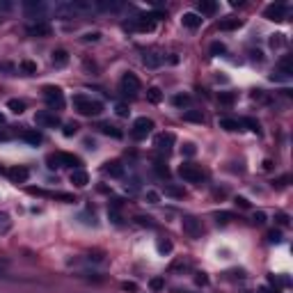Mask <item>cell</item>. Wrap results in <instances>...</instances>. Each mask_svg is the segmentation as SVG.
<instances>
[{
	"instance_id": "cell-37",
	"label": "cell",
	"mask_w": 293,
	"mask_h": 293,
	"mask_svg": "<svg viewBox=\"0 0 293 293\" xmlns=\"http://www.w3.org/2000/svg\"><path fill=\"white\" fill-rule=\"evenodd\" d=\"M62 133H64L66 138L76 135V133H78V124H76V121H66V124H64V131H62Z\"/></svg>"
},
{
	"instance_id": "cell-19",
	"label": "cell",
	"mask_w": 293,
	"mask_h": 293,
	"mask_svg": "<svg viewBox=\"0 0 293 293\" xmlns=\"http://www.w3.org/2000/svg\"><path fill=\"white\" fill-rule=\"evenodd\" d=\"M51 60H53L55 66H64L66 62H69V53H66L64 48H58V51H53V58H51Z\"/></svg>"
},
{
	"instance_id": "cell-45",
	"label": "cell",
	"mask_w": 293,
	"mask_h": 293,
	"mask_svg": "<svg viewBox=\"0 0 293 293\" xmlns=\"http://www.w3.org/2000/svg\"><path fill=\"white\" fill-rule=\"evenodd\" d=\"M115 113L119 115V117H128V113H131V110H128V108H126V106H121V103H119V106L115 108Z\"/></svg>"
},
{
	"instance_id": "cell-52",
	"label": "cell",
	"mask_w": 293,
	"mask_h": 293,
	"mask_svg": "<svg viewBox=\"0 0 293 293\" xmlns=\"http://www.w3.org/2000/svg\"><path fill=\"white\" fill-rule=\"evenodd\" d=\"M147 199H149V202H151V204H156V202H158V192L149 190V192H147Z\"/></svg>"
},
{
	"instance_id": "cell-4",
	"label": "cell",
	"mask_w": 293,
	"mask_h": 293,
	"mask_svg": "<svg viewBox=\"0 0 293 293\" xmlns=\"http://www.w3.org/2000/svg\"><path fill=\"white\" fill-rule=\"evenodd\" d=\"M179 176L188 183H202L204 181V172L197 168V165H190V163H183L179 168Z\"/></svg>"
},
{
	"instance_id": "cell-48",
	"label": "cell",
	"mask_w": 293,
	"mask_h": 293,
	"mask_svg": "<svg viewBox=\"0 0 293 293\" xmlns=\"http://www.w3.org/2000/svg\"><path fill=\"white\" fill-rule=\"evenodd\" d=\"M12 2H9V0H0V12H9V9H12Z\"/></svg>"
},
{
	"instance_id": "cell-9",
	"label": "cell",
	"mask_w": 293,
	"mask_h": 293,
	"mask_svg": "<svg viewBox=\"0 0 293 293\" xmlns=\"http://www.w3.org/2000/svg\"><path fill=\"white\" fill-rule=\"evenodd\" d=\"M287 12H289L287 5L273 2V5H268L266 9H263V16L268 18V21H284V18H287Z\"/></svg>"
},
{
	"instance_id": "cell-47",
	"label": "cell",
	"mask_w": 293,
	"mask_h": 293,
	"mask_svg": "<svg viewBox=\"0 0 293 293\" xmlns=\"http://www.w3.org/2000/svg\"><path fill=\"white\" fill-rule=\"evenodd\" d=\"M195 282H197L199 287H206V284H209V277L204 275V273H199V275H197V277H195Z\"/></svg>"
},
{
	"instance_id": "cell-49",
	"label": "cell",
	"mask_w": 293,
	"mask_h": 293,
	"mask_svg": "<svg viewBox=\"0 0 293 293\" xmlns=\"http://www.w3.org/2000/svg\"><path fill=\"white\" fill-rule=\"evenodd\" d=\"M121 289H124V291H138V284H133V282H124Z\"/></svg>"
},
{
	"instance_id": "cell-30",
	"label": "cell",
	"mask_w": 293,
	"mask_h": 293,
	"mask_svg": "<svg viewBox=\"0 0 293 293\" xmlns=\"http://www.w3.org/2000/svg\"><path fill=\"white\" fill-rule=\"evenodd\" d=\"M7 108L12 110L14 115H21L25 110V103L23 101H18V99H9V101H7Z\"/></svg>"
},
{
	"instance_id": "cell-35",
	"label": "cell",
	"mask_w": 293,
	"mask_h": 293,
	"mask_svg": "<svg viewBox=\"0 0 293 293\" xmlns=\"http://www.w3.org/2000/svg\"><path fill=\"white\" fill-rule=\"evenodd\" d=\"M149 289L151 291H163V289H165V280H163V277H154V280H149Z\"/></svg>"
},
{
	"instance_id": "cell-5",
	"label": "cell",
	"mask_w": 293,
	"mask_h": 293,
	"mask_svg": "<svg viewBox=\"0 0 293 293\" xmlns=\"http://www.w3.org/2000/svg\"><path fill=\"white\" fill-rule=\"evenodd\" d=\"M151 131H154V121H151L149 117H138V119L133 121V131H131V135H133L135 140H144Z\"/></svg>"
},
{
	"instance_id": "cell-23",
	"label": "cell",
	"mask_w": 293,
	"mask_h": 293,
	"mask_svg": "<svg viewBox=\"0 0 293 293\" xmlns=\"http://www.w3.org/2000/svg\"><path fill=\"white\" fill-rule=\"evenodd\" d=\"M277 69H280V73H284V76H291L293 73V64H291V58L289 55H284L280 62H277Z\"/></svg>"
},
{
	"instance_id": "cell-18",
	"label": "cell",
	"mask_w": 293,
	"mask_h": 293,
	"mask_svg": "<svg viewBox=\"0 0 293 293\" xmlns=\"http://www.w3.org/2000/svg\"><path fill=\"white\" fill-rule=\"evenodd\" d=\"M133 28H135V30H142V32L154 30V18H151V16H140Z\"/></svg>"
},
{
	"instance_id": "cell-51",
	"label": "cell",
	"mask_w": 293,
	"mask_h": 293,
	"mask_svg": "<svg viewBox=\"0 0 293 293\" xmlns=\"http://www.w3.org/2000/svg\"><path fill=\"white\" fill-rule=\"evenodd\" d=\"M236 204H238L240 209H250V202L245 197H236Z\"/></svg>"
},
{
	"instance_id": "cell-31",
	"label": "cell",
	"mask_w": 293,
	"mask_h": 293,
	"mask_svg": "<svg viewBox=\"0 0 293 293\" xmlns=\"http://www.w3.org/2000/svg\"><path fill=\"white\" fill-rule=\"evenodd\" d=\"M183 119L185 121H197V124H202L204 115L199 113V110H188V113H183Z\"/></svg>"
},
{
	"instance_id": "cell-17",
	"label": "cell",
	"mask_w": 293,
	"mask_h": 293,
	"mask_svg": "<svg viewBox=\"0 0 293 293\" xmlns=\"http://www.w3.org/2000/svg\"><path fill=\"white\" fill-rule=\"evenodd\" d=\"M23 9H25V14H32V16H37V14L46 12V5H44V2H32V0H25Z\"/></svg>"
},
{
	"instance_id": "cell-43",
	"label": "cell",
	"mask_w": 293,
	"mask_h": 293,
	"mask_svg": "<svg viewBox=\"0 0 293 293\" xmlns=\"http://www.w3.org/2000/svg\"><path fill=\"white\" fill-rule=\"evenodd\" d=\"M268 240H273V243H280V240H282V232H277V229L268 232Z\"/></svg>"
},
{
	"instance_id": "cell-15",
	"label": "cell",
	"mask_w": 293,
	"mask_h": 293,
	"mask_svg": "<svg viewBox=\"0 0 293 293\" xmlns=\"http://www.w3.org/2000/svg\"><path fill=\"white\" fill-rule=\"evenodd\" d=\"M71 183L76 185V188H85V185L90 183V174L85 172L83 168L71 170Z\"/></svg>"
},
{
	"instance_id": "cell-36",
	"label": "cell",
	"mask_w": 293,
	"mask_h": 293,
	"mask_svg": "<svg viewBox=\"0 0 293 293\" xmlns=\"http://www.w3.org/2000/svg\"><path fill=\"white\" fill-rule=\"evenodd\" d=\"M211 53H213V55H225V53H227V46H225L222 42H213V44H211Z\"/></svg>"
},
{
	"instance_id": "cell-2",
	"label": "cell",
	"mask_w": 293,
	"mask_h": 293,
	"mask_svg": "<svg viewBox=\"0 0 293 293\" xmlns=\"http://www.w3.org/2000/svg\"><path fill=\"white\" fill-rule=\"evenodd\" d=\"M46 163H48V168L51 170H55V168H73L76 170L78 165H80V158L78 156H73V154H51L46 158Z\"/></svg>"
},
{
	"instance_id": "cell-34",
	"label": "cell",
	"mask_w": 293,
	"mask_h": 293,
	"mask_svg": "<svg viewBox=\"0 0 293 293\" xmlns=\"http://www.w3.org/2000/svg\"><path fill=\"white\" fill-rule=\"evenodd\" d=\"M218 101H220L222 106H232V103L236 101V94H232V92H220V96H218Z\"/></svg>"
},
{
	"instance_id": "cell-1",
	"label": "cell",
	"mask_w": 293,
	"mask_h": 293,
	"mask_svg": "<svg viewBox=\"0 0 293 293\" xmlns=\"http://www.w3.org/2000/svg\"><path fill=\"white\" fill-rule=\"evenodd\" d=\"M73 106H76V110L83 115V117H96V115H101V110H103L101 101H94L92 96H85V94L73 96Z\"/></svg>"
},
{
	"instance_id": "cell-8",
	"label": "cell",
	"mask_w": 293,
	"mask_h": 293,
	"mask_svg": "<svg viewBox=\"0 0 293 293\" xmlns=\"http://www.w3.org/2000/svg\"><path fill=\"white\" fill-rule=\"evenodd\" d=\"M140 87H142V83H140V78L135 76V73H124L121 76V92L124 94H138Z\"/></svg>"
},
{
	"instance_id": "cell-20",
	"label": "cell",
	"mask_w": 293,
	"mask_h": 293,
	"mask_svg": "<svg viewBox=\"0 0 293 293\" xmlns=\"http://www.w3.org/2000/svg\"><path fill=\"white\" fill-rule=\"evenodd\" d=\"M103 172L115 176V179H121V176H124V168H121L119 163H108V165L103 168Z\"/></svg>"
},
{
	"instance_id": "cell-6",
	"label": "cell",
	"mask_w": 293,
	"mask_h": 293,
	"mask_svg": "<svg viewBox=\"0 0 293 293\" xmlns=\"http://www.w3.org/2000/svg\"><path fill=\"white\" fill-rule=\"evenodd\" d=\"M35 121L37 126H42V128H55V126H60V117L53 113V110H42V113L35 115Z\"/></svg>"
},
{
	"instance_id": "cell-13",
	"label": "cell",
	"mask_w": 293,
	"mask_h": 293,
	"mask_svg": "<svg viewBox=\"0 0 293 293\" xmlns=\"http://www.w3.org/2000/svg\"><path fill=\"white\" fill-rule=\"evenodd\" d=\"M30 195H39V197H55V199H62V202H73V195L69 192H46L42 188H28Z\"/></svg>"
},
{
	"instance_id": "cell-39",
	"label": "cell",
	"mask_w": 293,
	"mask_h": 293,
	"mask_svg": "<svg viewBox=\"0 0 293 293\" xmlns=\"http://www.w3.org/2000/svg\"><path fill=\"white\" fill-rule=\"evenodd\" d=\"M158 252L161 254H170L172 252V243L170 240H158Z\"/></svg>"
},
{
	"instance_id": "cell-16",
	"label": "cell",
	"mask_w": 293,
	"mask_h": 293,
	"mask_svg": "<svg viewBox=\"0 0 293 293\" xmlns=\"http://www.w3.org/2000/svg\"><path fill=\"white\" fill-rule=\"evenodd\" d=\"M99 131H101L103 135H113V138H117V140L124 135V133H121L115 124H110V121H101V124H99Z\"/></svg>"
},
{
	"instance_id": "cell-28",
	"label": "cell",
	"mask_w": 293,
	"mask_h": 293,
	"mask_svg": "<svg viewBox=\"0 0 293 293\" xmlns=\"http://www.w3.org/2000/svg\"><path fill=\"white\" fill-rule=\"evenodd\" d=\"M21 71L23 73H28V76H35L37 73V62H32V60H21Z\"/></svg>"
},
{
	"instance_id": "cell-33",
	"label": "cell",
	"mask_w": 293,
	"mask_h": 293,
	"mask_svg": "<svg viewBox=\"0 0 293 293\" xmlns=\"http://www.w3.org/2000/svg\"><path fill=\"white\" fill-rule=\"evenodd\" d=\"M154 170H156L158 176H163V179H168V176H170V170H168V165H165L163 161H156L154 163Z\"/></svg>"
},
{
	"instance_id": "cell-3",
	"label": "cell",
	"mask_w": 293,
	"mask_h": 293,
	"mask_svg": "<svg viewBox=\"0 0 293 293\" xmlns=\"http://www.w3.org/2000/svg\"><path fill=\"white\" fill-rule=\"evenodd\" d=\"M44 99H46L48 108H53V113H55V108L58 110L64 108V94H62V90L55 87V85H46V87H44Z\"/></svg>"
},
{
	"instance_id": "cell-40",
	"label": "cell",
	"mask_w": 293,
	"mask_h": 293,
	"mask_svg": "<svg viewBox=\"0 0 293 293\" xmlns=\"http://www.w3.org/2000/svg\"><path fill=\"white\" fill-rule=\"evenodd\" d=\"M240 124H245V126H247V128H250V131L259 133V121H254V119H252V117H245V119L240 121Z\"/></svg>"
},
{
	"instance_id": "cell-53",
	"label": "cell",
	"mask_w": 293,
	"mask_h": 293,
	"mask_svg": "<svg viewBox=\"0 0 293 293\" xmlns=\"http://www.w3.org/2000/svg\"><path fill=\"white\" fill-rule=\"evenodd\" d=\"M5 124V115H0V126Z\"/></svg>"
},
{
	"instance_id": "cell-25",
	"label": "cell",
	"mask_w": 293,
	"mask_h": 293,
	"mask_svg": "<svg viewBox=\"0 0 293 293\" xmlns=\"http://www.w3.org/2000/svg\"><path fill=\"white\" fill-rule=\"evenodd\" d=\"M165 195H168V197H174V199H183L185 190L179 188V185H165Z\"/></svg>"
},
{
	"instance_id": "cell-22",
	"label": "cell",
	"mask_w": 293,
	"mask_h": 293,
	"mask_svg": "<svg viewBox=\"0 0 293 293\" xmlns=\"http://www.w3.org/2000/svg\"><path fill=\"white\" fill-rule=\"evenodd\" d=\"M218 12V2H213V0H202L199 2V14H206V16H211V14Z\"/></svg>"
},
{
	"instance_id": "cell-38",
	"label": "cell",
	"mask_w": 293,
	"mask_h": 293,
	"mask_svg": "<svg viewBox=\"0 0 293 293\" xmlns=\"http://www.w3.org/2000/svg\"><path fill=\"white\" fill-rule=\"evenodd\" d=\"M147 96H149V101H151V103H158V101L163 99V94H161V90H158V87H149Z\"/></svg>"
},
{
	"instance_id": "cell-54",
	"label": "cell",
	"mask_w": 293,
	"mask_h": 293,
	"mask_svg": "<svg viewBox=\"0 0 293 293\" xmlns=\"http://www.w3.org/2000/svg\"><path fill=\"white\" fill-rule=\"evenodd\" d=\"M259 293H273V291H270V289H261V291H259Z\"/></svg>"
},
{
	"instance_id": "cell-24",
	"label": "cell",
	"mask_w": 293,
	"mask_h": 293,
	"mask_svg": "<svg viewBox=\"0 0 293 293\" xmlns=\"http://www.w3.org/2000/svg\"><path fill=\"white\" fill-rule=\"evenodd\" d=\"M9 232H12V218L0 211V236H5V234H9Z\"/></svg>"
},
{
	"instance_id": "cell-11",
	"label": "cell",
	"mask_w": 293,
	"mask_h": 293,
	"mask_svg": "<svg viewBox=\"0 0 293 293\" xmlns=\"http://www.w3.org/2000/svg\"><path fill=\"white\" fill-rule=\"evenodd\" d=\"M174 133H161V135H156V149L158 151H165V154H170L174 147Z\"/></svg>"
},
{
	"instance_id": "cell-21",
	"label": "cell",
	"mask_w": 293,
	"mask_h": 293,
	"mask_svg": "<svg viewBox=\"0 0 293 293\" xmlns=\"http://www.w3.org/2000/svg\"><path fill=\"white\" fill-rule=\"evenodd\" d=\"M23 140L28 144H32V147H37V144L44 142V138H42V133L39 131H23Z\"/></svg>"
},
{
	"instance_id": "cell-46",
	"label": "cell",
	"mask_w": 293,
	"mask_h": 293,
	"mask_svg": "<svg viewBox=\"0 0 293 293\" xmlns=\"http://www.w3.org/2000/svg\"><path fill=\"white\" fill-rule=\"evenodd\" d=\"M99 37H101L99 32H87V35L83 37V42H99Z\"/></svg>"
},
{
	"instance_id": "cell-26",
	"label": "cell",
	"mask_w": 293,
	"mask_h": 293,
	"mask_svg": "<svg viewBox=\"0 0 293 293\" xmlns=\"http://www.w3.org/2000/svg\"><path fill=\"white\" fill-rule=\"evenodd\" d=\"M218 28H220V30H236V28H240V18H227V21H220Z\"/></svg>"
},
{
	"instance_id": "cell-10",
	"label": "cell",
	"mask_w": 293,
	"mask_h": 293,
	"mask_svg": "<svg viewBox=\"0 0 293 293\" xmlns=\"http://www.w3.org/2000/svg\"><path fill=\"white\" fill-rule=\"evenodd\" d=\"M25 32L30 37H51L53 28H51V23H46V21H35V23H30L25 28Z\"/></svg>"
},
{
	"instance_id": "cell-41",
	"label": "cell",
	"mask_w": 293,
	"mask_h": 293,
	"mask_svg": "<svg viewBox=\"0 0 293 293\" xmlns=\"http://www.w3.org/2000/svg\"><path fill=\"white\" fill-rule=\"evenodd\" d=\"M252 222H254V225H263V222H266V213H263V211H257V213L252 216Z\"/></svg>"
},
{
	"instance_id": "cell-12",
	"label": "cell",
	"mask_w": 293,
	"mask_h": 293,
	"mask_svg": "<svg viewBox=\"0 0 293 293\" xmlns=\"http://www.w3.org/2000/svg\"><path fill=\"white\" fill-rule=\"evenodd\" d=\"M7 176H9L14 183H25V181L30 179V170L23 168V165H16V168L7 170Z\"/></svg>"
},
{
	"instance_id": "cell-32",
	"label": "cell",
	"mask_w": 293,
	"mask_h": 293,
	"mask_svg": "<svg viewBox=\"0 0 293 293\" xmlns=\"http://www.w3.org/2000/svg\"><path fill=\"white\" fill-rule=\"evenodd\" d=\"M172 103L176 108H185V106H190V94H176L172 99Z\"/></svg>"
},
{
	"instance_id": "cell-14",
	"label": "cell",
	"mask_w": 293,
	"mask_h": 293,
	"mask_svg": "<svg viewBox=\"0 0 293 293\" xmlns=\"http://www.w3.org/2000/svg\"><path fill=\"white\" fill-rule=\"evenodd\" d=\"M202 21L204 18L199 16V14H195V12H185L183 16H181V23H183L188 30H197L199 25H202Z\"/></svg>"
},
{
	"instance_id": "cell-27",
	"label": "cell",
	"mask_w": 293,
	"mask_h": 293,
	"mask_svg": "<svg viewBox=\"0 0 293 293\" xmlns=\"http://www.w3.org/2000/svg\"><path fill=\"white\" fill-rule=\"evenodd\" d=\"M144 64L147 66H151V69H156V66H161V62H163V58H158L156 53H144Z\"/></svg>"
},
{
	"instance_id": "cell-42",
	"label": "cell",
	"mask_w": 293,
	"mask_h": 293,
	"mask_svg": "<svg viewBox=\"0 0 293 293\" xmlns=\"http://www.w3.org/2000/svg\"><path fill=\"white\" fill-rule=\"evenodd\" d=\"M232 213H227V211H220V213H216V220L218 222H229V220H232Z\"/></svg>"
},
{
	"instance_id": "cell-29",
	"label": "cell",
	"mask_w": 293,
	"mask_h": 293,
	"mask_svg": "<svg viewBox=\"0 0 293 293\" xmlns=\"http://www.w3.org/2000/svg\"><path fill=\"white\" fill-rule=\"evenodd\" d=\"M220 126L225 128V131H238V128H240V121L229 119V117H222V119H220Z\"/></svg>"
},
{
	"instance_id": "cell-44",
	"label": "cell",
	"mask_w": 293,
	"mask_h": 293,
	"mask_svg": "<svg viewBox=\"0 0 293 293\" xmlns=\"http://www.w3.org/2000/svg\"><path fill=\"white\" fill-rule=\"evenodd\" d=\"M275 220L280 222L282 227H287V225H289V216H287V213H277V216H275Z\"/></svg>"
},
{
	"instance_id": "cell-7",
	"label": "cell",
	"mask_w": 293,
	"mask_h": 293,
	"mask_svg": "<svg viewBox=\"0 0 293 293\" xmlns=\"http://www.w3.org/2000/svg\"><path fill=\"white\" fill-rule=\"evenodd\" d=\"M181 227H183V232L190 236V238H199L204 234L202 229V222L197 220V218H192V216H185L183 220H181Z\"/></svg>"
},
{
	"instance_id": "cell-50",
	"label": "cell",
	"mask_w": 293,
	"mask_h": 293,
	"mask_svg": "<svg viewBox=\"0 0 293 293\" xmlns=\"http://www.w3.org/2000/svg\"><path fill=\"white\" fill-rule=\"evenodd\" d=\"M195 151H197V149H195V144H185V147H183V154L185 156H195Z\"/></svg>"
}]
</instances>
